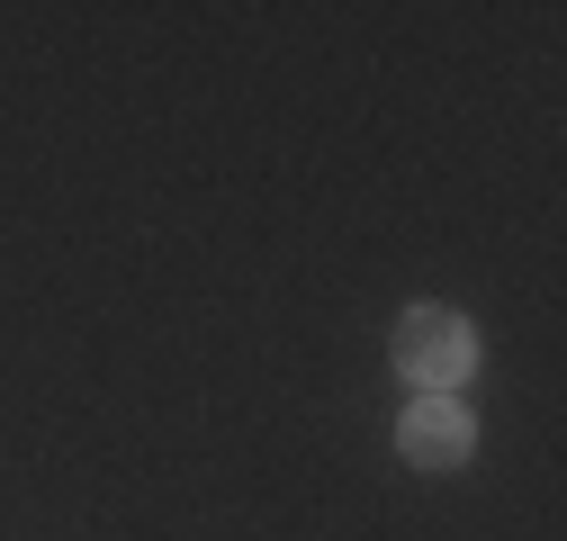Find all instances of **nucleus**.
Wrapping results in <instances>:
<instances>
[{
	"label": "nucleus",
	"instance_id": "nucleus-1",
	"mask_svg": "<svg viewBox=\"0 0 567 541\" xmlns=\"http://www.w3.org/2000/svg\"><path fill=\"white\" fill-rule=\"evenodd\" d=\"M388 353H396V379H414V397H451L477 361V334L460 307H405Z\"/></svg>",
	"mask_w": 567,
	"mask_h": 541
},
{
	"label": "nucleus",
	"instance_id": "nucleus-2",
	"mask_svg": "<svg viewBox=\"0 0 567 541\" xmlns=\"http://www.w3.org/2000/svg\"><path fill=\"white\" fill-rule=\"evenodd\" d=\"M396 451L414 469H460L477 451V425H468V406L460 397H414L405 406V425H396Z\"/></svg>",
	"mask_w": 567,
	"mask_h": 541
}]
</instances>
